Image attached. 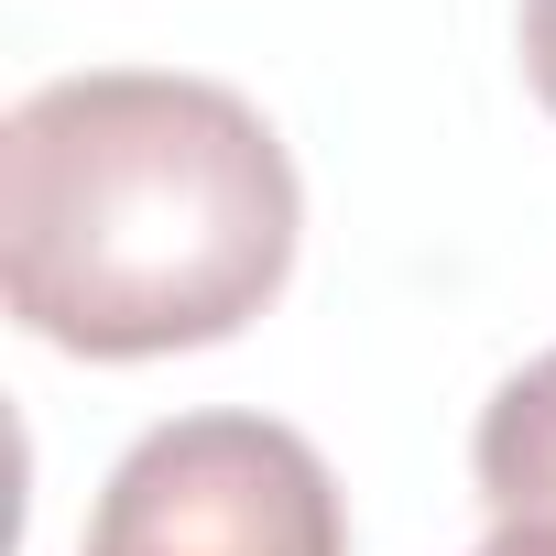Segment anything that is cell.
Here are the masks:
<instances>
[{"label": "cell", "mask_w": 556, "mask_h": 556, "mask_svg": "<svg viewBox=\"0 0 556 556\" xmlns=\"http://www.w3.org/2000/svg\"><path fill=\"white\" fill-rule=\"evenodd\" d=\"M523 77H534V99L556 121V0H523Z\"/></svg>", "instance_id": "277c9868"}, {"label": "cell", "mask_w": 556, "mask_h": 556, "mask_svg": "<svg viewBox=\"0 0 556 556\" xmlns=\"http://www.w3.org/2000/svg\"><path fill=\"white\" fill-rule=\"evenodd\" d=\"M77 556H350V513L295 426L175 415L99 480Z\"/></svg>", "instance_id": "7a4b0ae2"}, {"label": "cell", "mask_w": 556, "mask_h": 556, "mask_svg": "<svg viewBox=\"0 0 556 556\" xmlns=\"http://www.w3.org/2000/svg\"><path fill=\"white\" fill-rule=\"evenodd\" d=\"M295 229L306 186L285 131L218 77L88 66L0 131V295L77 361L240 339L285 295Z\"/></svg>", "instance_id": "6da1fadb"}, {"label": "cell", "mask_w": 556, "mask_h": 556, "mask_svg": "<svg viewBox=\"0 0 556 556\" xmlns=\"http://www.w3.org/2000/svg\"><path fill=\"white\" fill-rule=\"evenodd\" d=\"M469 480L491 502V534H556V350L523 361L480 426H469Z\"/></svg>", "instance_id": "3957f363"}, {"label": "cell", "mask_w": 556, "mask_h": 556, "mask_svg": "<svg viewBox=\"0 0 556 556\" xmlns=\"http://www.w3.org/2000/svg\"><path fill=\"white\" fill-rule=\"evenodd\" d=\"M480 556H556V534H491Z\"/></svg>", "instance_id": "5b68a950"}]
</instances>
